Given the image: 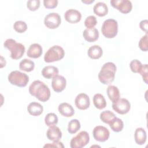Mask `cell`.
<instances>
[{"mask_svg": "<svg viewBox=\"0 0 148 148\" xmlns=\"http://www.w3.org/2000/svg\"><path fill=\"white\" fill-rule=\"evenodd\" d=\"M29 94L35 97L39 101L46 102L50 97V90L49 87L40 80L34 81L29 87Z\"/></svg>", "mask_w": 148, "mask_h": 148, "instance_id": "cell-1", "label": "cell"}, {"mask_svg": "<svg viewBox=\"0 0 148 148\" xmlns=\"http://www.w3.org/2000/svg\"><path fill=\"white\" fill-rule=\"evenodd\" d=\"M116 72V65L112 62H108L102 66L98 73V79L103 84H110L114 79Z\"/></svg>", "mask_w": 148, "mask_h": 148, "instance_id": "cell-2", "label": "cell"}, {"mask_svg": "<svg viewBox=\"0 0 148 148\" xmlns=\"http://www.w3.org/2000/svg\"><path fill=\"white\" fill-rule=\"evenodd\" d=\"M3 46L10 51V57L13 60L20 59L24 54L25 46L21 43L17 42L13 39H8L4 43Z\"/></svg>", "mask_w": 148, "mask_h": 148, "instance_id": "cell-3", "label": "cell"}, {"mask_svg": "<svg viewBox=\"0 0 148 148\" xmlns=\"http://www.w3.org/2000/svg\"><path fill=\"white\" fill-rule=\"evenodd\" d=\"M101 32L106 38H114L118 32L117 21L112 18L105 20L102 25Z\"/></svg>", "mask_w": 148, "mask_h": 148, "instance_id": "cell-4", "label": "cell"}, {"mask_svg": "<svg viewBox=\"0 0 148 148\" xmlns=\"http://www.w3.org/2000/svg\"><path fill=\"white\" fill-rule=\"evenodd\" d=\"M65 51L63 48L58 45H54L49 48L44 56V60L46 62H53L58 61L64 58Z\"/></svg>", "mask_w": 148, "mask_h": 148, "instance_id": "cell-5", "label": "cell"}, {"mask_svg": "<svg viewBox=\"0 0 148 148\" xmlns=\"http://www.w3.org/2000/svg\"><path fill=\"white\" fill-rule=\"evenodd\" d=\"M8 81L13 85L20 87H24L27 86L29 82V77L25 73L18 71L11 72L8 77Z\"/></svg>", "mask_w": 148, "mask_h": 148, "instance_id": "cell-6", "label": "cell"}, {"mask_svg": "<svg viewBox=\"0 0 148 148\" xmlns=\"http://www.w3.org/2000/svg\"><path fill=\"white\" fill-rule=\"evenodd\" d=\"M90 141V136L85 131H80L76 136L72 138L70 142L71 148H82L86 146Z\"/></svg>", "mask_w": 148, "mask_h": 148, "instance_id": "cell-7", "label": "cell"}, {"mask_svg": "<svg viewBox=\"0 0 148 148\" xmlns=\"http://www.w3.org/2000/svg\"><path fill=\"white\" fill-rule=\"evenodd\" d=\"M112 108L117 113L124 114L127 113L131 108L130 102L125 98H119L116 101L113 102Z\"/></svg>", "mask_w": 148, "mask_h": 148, "instance_id": "cell-8", "label": "cell"}, {"mask_svg": "<svg viewBox=\"0 0 148 148\" xmlns=\"http://www.w3.org/2000/svg\"><path fill=\"white\" fill-rule=\"evenodd\" d=\"M110 3L113 8L124 14L130 13L132 8V3L128 0H111Z\"/></svg>", "mask_w": 148, "mask_h": 148, "instance_id": "cell-9", "label": "cell"}, {"mask_svg": "<svg viewBox=\"0 0 148 148\" xmlns=\"http://www.w3.org/2000/svg\"><path fill=\"white\" fill-rule=\"evenodd\" d=\"M61 22L60 16L57 13H50L47 14L44 19V24L49 29H56Z\"/></svg>", "mask_w": 148, "mask_h": 148, "instance_id": "cell-10", "label": "cell"}, {"mask_svg": "<svg viewBox=\"0 0 148 148\" xmlns=\"http://www.w3.org/2000/svg\"><path fill=\"white\" fill-rule=\"evenodd\" d=\"M94 138L98 142H105L110 135V132L107 128L102 125H97L94 127L92 131Z\"/></svg>", "mask_w": 148, "mask_h": 148, "instance_id": "cell-11", "label": "cell"}, {"mask_svg": "<svg viewBox=\"0 0 148 148\" xmlns=\"http://www.w3.org/2000/svg\"><path fill=\"white\" fill-rule=\"evenodd\" d=\"M66 85V79L61 75H57L52 79L51 87L53 90L56 92L62 91L65 88Z\"/></svg>", "mask_w": 148, "mask_h": 148, "instance_id": "cell-12", "label": "cell"}, {"mask_svg": "<svg viewBox=\"0 0 148 148\" xmlns=\"http://www.w3.org/2000/svg\"><path fill=\"white\" fill-rule=\"evenodd\" d=\"M75 103L79 109L86 110L90 105V98L86 94L80 93L76 96L75 99Z\"/></svg>", "mask_w": 148, "mask_h": 148, "instance_id": "cell-13", "label": "cell"}, {"mask_svg": "<svg viewBox=\"0 0 148 148\" xmlns=\"http://www.w3.org/2000/svg\"><path fill=\"white\" fill-rule=\"evenodd\" d=\"M64 18L66 21L71 24H75L79 22L82 18L81 13L73 9L67 10L64 14Z\"/></svg>", "mask_w": 148, "mask_h": 148, "instance_id": "cell-14", "label": "cell"}, {"mask_svg": "<svg viewBox=\"0 0 148 148\" xmlns=\"http://www.w3.org/2000/svg\"><path fill=\"white\" fill-rule=\"evenodd\" d=\"M46 136L50 140L59 141L62 137V132L59 127L55 125L50 126L46 132Z\"/></svg>", "mask_w": 148, "mask_h": 148, "instance_id": "cell-15", "label": "cell"}, {"mask_svg": "<svg viewBox=\"0 0 148 148\" xmlns=\"http://www.w3.org/2000/svg\"><path fill=\"white\" fill-rule=\"evenodd\" d=\"M98 30L95 28L90 29L86 28L83 32V36L84 39L88 42H94L96 41L99 38Z\"/></svg>", "mask_w": 148, "mask_h": 148, "instance_id": "cell-16", "label": "cell"}, {"mask_svg": "<svg viewBox=\"0 0 148 148\" xmlns=\"http://www.w3.org/2000/svg\"><path fill=\"white\" fill-rule=\"evenodd\" d=\"M42 47L38 43H33L29 47L27 55L28 57L32 58H37L41 56L42 54Z\"/></svg>", "mask_w": 148, "mask_h": 148, "instance_id": "cell-17", "label": "cell"}, {"mask_svg": "<svg viewBox=\"0 0 148 148\" xmlns=\"http://www.w3.org/2000/svg\"><path fill=\"white\" fill-rule=\"evenodd\" d=\"M58 110L59 113L63 116L69 117H72L74 113L75 110L71 105L66 102H63L58 105Z\"/></svg>", "mask_w": 148, "mask_h": 148, "instance_id": "cell-18", "label": "cell"}, {"mask_svg": "<svg viewBox=\"0 0 148 148\" xmlns=\"http://www.w3.org/2000/svg\"><path fill=\"white\" fill-rule=\"evenodd\" d=\"M27 111L32 116H38L43 113V108L39 103L32 102L28 105Z\"/></svg>", "mask_w": 148, "mask_h": 148, "instance_id": "cell-19", "label": "cell"}, {"mask_svg": "<svg viewBox=\"0 0 148 148\" xmlns=\"http://www.w3.org/2000/svg\"><path fill=\"white\" fill-rule=\"evenodd\" d=\"M146 132L145 130L141 127L137 128L134 133V139L136 144L143 145L146 141Z\"/></svg>", "mask_w": 148, "mask_h": 148, "instance_id": "cell-20", "label": "cell"}, {"mask_svg": "<svg viewBox=\"0 0 148 148\" xmlns=\"http://www.w3.org/2000/svg\"><path fill=\"white\" fill-rule=\"evenodd\" d=\"M58 68L54 66H46L42 70V76L48 79H53L54 76L58 75Z\"/></svg>", "mask_w": 148, "mask_h": 148, "instance_id": "cell-21", "label": "cell"}, {"mask_svg": "<svg viewBox=\"0 0 148 148\" xmlns=\"http://www.w3.org/2000/svg\"><path fill=\"white\" fill-rule=\"evenodd\" d=\"M93 11L96 15L99 17H103L108 14V8L104 2H99L94 6Z\"/></svg>", "mask_w": 148, "mask_h": 148, "instance_id": "cell-22", "label": "cell"}, {"mask_svg": "<svg viewBox=\"0 0 148 148\" xmlns=\"http://www.w3.org/2000/svg\"><path fill=\"white\" fill-rule=\"evenodd\" d=\"M87 54L90 58L97 60L101 57L103 54V51L101 46L99 45H94L88 49Z\"/></svg>", "mask_w": 148, "mask_h": 148, "instance_id": "cell-23", "label": "cell"}, {"mask_svg": "<svg viewBox=\"0 0 148 148\" xmlns=\"http://www.w3.org/2000/svg\"><path fill=\"white\" fill-rule=\"evenodd\" d=\"M106 92H107L108 97L112 102L116 101L120 98L119 90L115 86H113V85L109 86L106 89Z\"/></svg>", "mask_w": 148, "mask_h": 148, "instance_id": "cell-24", "label": "cell"}, {"mask_svg": "<svg viewBox=\"0 0 148 148\" xmlns=\"http://www.w3.org/2000/svg\"><path fill=\"white\" fill-rule=\"evenodd\" d=\"M93 103L98 109H104L106 106V102L103 95L99 93L95 94L93 97Z\"/></svg>", "mask_w": 148, "mask_h": 148, "instance_id": "cell-25", "label": "cell"}, {"mask_svg": "<svg viewBox=\"0 0 148 148\" xmlns=\"http://www.w3.org/2000/svg\"><path fill=\"white\" fill-rule=\"evenodd\" d=\"M35 68V63L29 59L25 58L21 60L19 64V69L25 72H31Z\"/></svg>", "mask_w": 148, "mask_h": 148, "instance_id": "cell-26", "label": "cell"}, {"mask_svg": "<svg viewBox=\"0 0 148 148\" xmlns=\"http://www.w3.org/2000/svg\"><path fill=\"white\" fill-rule=\"evenodd\" d=\"M110 128L116 132H120L123 130L124 127V123L122 120L119 118L115 117L109 124Z\"/></svg>", "mask_w": 148, "mask_h": 148, "instance_id": "cell-27", "label": "cell"}, {"mask_svg": "<svg viewBox=\"0 0 148 148\" xmlns=\"http://www.w3.org/2000/svg\"><path fill=\"white\" fill-rule=\"evenodd\" d=\"M116 117L114 113L110 110H105L101 113L100 119L106 124H109L110 122Z\"/></svg>", "mask_w": 148, "mask_h": 148, "instance_id": "cell-28", "label": "cell"}, {"mask_svg": "<svg viewBox=\"0 0 148 148\" xmlns=\"http://www.w3.org/2000/svg\"><path fill=\"white\" fill-rule=\"evenodd\" d=\"M80 123L78 120L72 119L68 123V131L72 134H75L80 130Z\"/></svg>", "mask_w": 148, "mask_h": 148, "instance_id": "cell-29", "label": "cell"}, {"mask_svg": "<svg viewBox=\"0 0 148 148\" xmlns=\"http://www.w3.org/2000/svg\"><path fill=\"white\" fill-rule=\"evenodd\" d=\"M58 117L54 113H49L45 117V123L48 127L56 125L58 123Z\"/></svg>", "mask_w": 148, "mask_h": 148, "instance_id": "cell-30", "label": "cell"}, {"mask_svg": "<svg viewBox=\"0 0 148 148\" xmlns=\"http://www.w3.org/2000/svg\"><path fill=\"white\" fill-rule=\"evenodd\" d=\"M13 28L17 32L21 34L27 30V25L24 21L18 20L14 23Z\"/></svg>", "mask_w": 148, "mask_h": 148, "instance_id": "cell-31", "label": "cell"}, {"mask_svg": "<svg viewBox=\"0 0 148 148\" xmlns=\"http://www.w3.org/2000/svg\"><path fill=\"white\" fill-rule=\"evenodd\" d=\"M97 18L94 16H92V15L88 16L84 21V25L88 29L94 28V27L97 25Z\"/></svg>", "mask_w": 148, "mask_h": 148, "instance_id": "cell-32", "label": "cell"}, {"mask_svg": "<svg viewBox=\"0 0 148 148\" xmlns=\"http://www.w3.org/2000/svg\"><path fill=\"white\" fill-rule=\"evenodd\" d=\"M130 66L132 72L139 73L142 66V64L140 61L138 60H133L131 61L130 64Z\"/></svg>", "mask_w": 148, "mask_h": 148, "instance_id": "cell-33", "label": "cell"}, {"mask_svg": "<svg viewBox=\"0 0 148 148\" xmlns=\"http://www.w3.org/2000/svg\"><path fill=\"white\" fill-rule=\"evenodd\" d=\"M147 34H146L145 35L143 36L139 42V43H138V45H139V47L140 48V49L142 50V51H147V50H148V44H147V42H148V39H147Z\"/></svg>", "mask_w": 148, "mask_h": 148, "instance_id": "cell-34", "label": "cell"}, {"mask_svg": "<svg viewBox=\"0 0 148 148\" xmlns=\"http://www.w3.org/2000/svg\"><path fill=\"white\" fill-rule=\"evenodd\" d=\"M27 6L31 11H35L40 6L39 0H29L27 2Z\"/></svg>", "mask_w": 148, "mask_h": 148, "instance_id": "cell-35", "label": "cell"}, {"mask_svg": "<svg viewBox=\"0 0 148 148\" xmlns=\"http://www.w3.org/2000/svg\"><path fill=\"white\" fill-rule=\"evenodd\" d=\"M139 73L142 76L143 80L147 84V79H148V72H147V64L142 65V66L139 72Z\"/></svg>", "mask_w": 148, "mask_h": 148, "instance_id": "cell-36", "label": "cell"}, {"mask_svg": "<svg viewBox=\"0 0 148 148\" xmlns=\"http://www.w3.org/2000/svg\"><path fill=\"white\" fill-rule=\"evenodd\" d=\"M44 6L47 9H53L57 7L58 5L57 0H44Z\"/></svg>", "mask_w": 148, "mask_h": 148, "instance_id": "cell-37", "label": "cell"}, {"mask_svg": "<svg viewBox=\"0 0 148 148\" xmlns=\"http://www.w3.org/2000/svg\"><path fill=\"white\" fill-rule=\"evenodd\" d=\"M44 147H64L63 143L60 141H54L51 143H47L44 145Z\"/></svg>", "mask_w": 148, "mask_h": 148, "instance_id": "cell-38", "label": "cell"}, {"mask_svg": "<svg viewBox=\"0 0 148 148\" xmlns=\"http://www.w3.org/2000/svg\"><path fill=\"white\" fill-rule=\"evenodd\" d=\"M139 27L140 29L147 34V28H148V21L147 20H143L139 23Z\"/></svg>", "mask_w": 148, "mask_h": 148, "instance_id": "cell-39", "label": "cell"}, {"mask_svg": "<svg viewBox=\"0 0 148 148\" xmlns=\"http://www.w3.org/2000/svg\"><path fill=\"white\" fill-rule=\"evenodd\" d=\"M82 2L84 3H86V4H90L92 2H94V0H82Z\"/></svg>", "mask_w": 148, "mask_h": 148, "instance_id": "cell-40", "label": "cell"}]
</instances>
